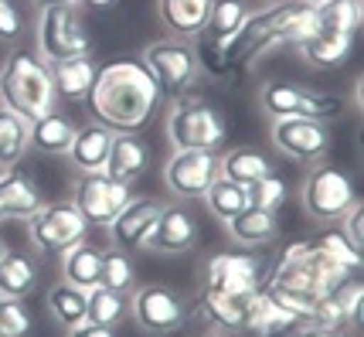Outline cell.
<instances>
[{
  "mask_svg": "<svg viewBox=\"0 0 364 337\" xmlns=\"http://www.w3.org/2000/svg\"><path fill=\"white\" fill-rule=\"evenodd\" d=\"M85 235H89V225L72 201H45L28 218V239H31L38 256L58 259L72 245L85 242Z\"/></svg>",
  "mask_w": 364,
  "mask_h": 337,
  "instance_id": "8",
  "label": "cell"
},
{
  "mask_svg": "<svg viewBox=\"0 0 364 337\" xmlns=\"http://www.w3.org/2000/svg\"><path fill=\"white\" fill-rule=\"evenodd\" d=\"M341 222H344V228H341V232H344V239L361 252L364 249V205H361V198L344 211V218H341Z\"/></svg>",
  "mask_w": 364,
  "mask_h": 337,
  "instance_id": "41",
  "label": "cell"
},
{
  "mask_svg": "<svg viewBox=\"0 0 364 337\" xmlns=\"http://www.w3.org/2000/svg\"><path fill=\"white\" fill-rule=\"evenodd\" d=\"M167 137L174 150H218L225 144V119L198 96H177L167 109Z\"/></svg>",
  "mask_w": 364,
  "mask_h": 337,
  "instance_id": "6",
  "label": "cell"
},
{
  "mask_svg": "<svg viewBox=\"0 0 364 337\" xmlns=\"http://www.w3.org/2000/svg\"><path fill=\"white\" fill-rule=\"evenodd\" d=\"M102 287L127 293V296L136 289V262L127 249H119V245L102 249Z\"/></svg>",
  "mask_w": 364,
  "mask_h": 337,
  "instance_id": "34",
  "label": "cell"
},
{
  "mask_svg": "<svg viewBox=\"0 0 364 337\" xmlns=\"http://www.w3.org/2000/svg\"><path fill=\"white\" fill-rule=\"evenodd\" d=\"M296 323H303L296 314H289L286 306H279L269 296V289L259 287L249 296V306H245V323H242V334L252 337H276L283 331H293Z\"/></svg>",
  "mask_w": 364,
  "mask_h": 337,
  "instance_id": "19",
  "label": "cell"
},
{
  "mask_svg": "<svg viewBox=\"0 0 364 337\" xmlns=\"http://www.w3.org/2000/svg\"><path fill=\"white\" fill-rule=\"evenodd\" d=\"M38 289V259L31 252H7L0 259V293L11 300H28Z\"/></svg>",
  "mask_w": 364,
  "mask_h": 337,
  "instance_id": "29",
  "label": "cell"
},
{
  "mask_svg": "<svg viewBox=\"0 0 364 337\" xmlns=\"http://www.w3.org/2000/svg\"><path fill=\"white\" fill-rule=\"evenodd\" d=\"M112 146V129L102 127V123H85V127L75 129V140L68 146V161L75 164L79 174H89V171H102L106 167V157H109Z\"/></svg>",
  "mask_w": 364,
  "mask_h": 337,
  "instance_id": "25",
  "label": "cell"
},
{
  "mask_svg": "<svg viewBox=\"0 0 364 337\" xmlns=\"http://www.w3.org/2000/svg\"><path fill=\"white\" fill-rule=\"evenodd\" d=\"M38 7H79L82 0H31Z\"/></svg>",
  "mask_w": 364,
  "mask_h": 337,
  "instance_id": "44",
  "label": "cell"
},
{
  "mask_svg": "<svg viewBox=\"0 0 364 337\" xmlns=\"http://www.w3.org/2000/svg\"><path fill=\"white\" fill-rule=\"evenodd\" d=\"M45 304H48V314L62 323L65 331H68V327H79V323L85 321V289L72 287V283H65V279L48 289Z\"/></svg>",
  "mask_w": 364,
  "mask_h": 337,
  "instance_id": "32",
  "label": "cell"
},
{
  "mask_svg": "<svg viewBox=\"0 0 364 337\" xmlns=\"http://www.w3.org/2000/svg\"><path fill=\"white\" fill-rule=\"evenodd\" d=\"M7 252H11V245H7V239H4V235H0V259L7 256Z\"/></svg>",
  "mask_w": 364,
  "mask_h": 337,
  "instance_id": "46",
  "label": "cell"
},
{
  "mask_svg": "<svg viewBox=\"0 0 364 337\" xmlns=\"http://www.w3.org/2000/svg\"><path fill=\"white\" fill-rule=\"evenodd\" d=\"M364 21V4L361 0H331L317 7V28H331V31L358 34Z\"/></svg>",
  "mask_w": 364,
  "mask_h": 337,
  "instance_id": "36",
  "label": "cell"
},
{
  "mask_svg": "<svg viewBox=\"0 0 364 337\" xmlns=\"http://www.w3.org/2000/svg\"><path fill=\"white\" fill-rule=\"evenodd\" d=\"M31 150L28 140V119H21L17 112L0 106V164L4 167H17L24 161V154Z\"/></svg>",
  "mask_w": 364,
  "mask_h": 337,
  "instance_id": "33",
  "label": "cell"
},
{
  "mask_svg": "<svg viewBox=\"0 0 364 337\" xmlns=\"http://www.w3.org/2000/svg\"><path fill=\"white\" fill-rule=\"evenodd\" d=\"M129 317L136 321L143 334L167 337L177 334L191 317V304L184 293H177L167 283H146V287L129 293Z\"/></svg>",
  "mask_w": 364,
  "mask_h": 337,
  "instance_id": "9",
  "label": "cell"
},
{
  "mask_svg": "<svg viewBox=\"0 0 364 337\" xmlns=\"http://www.w3.org/2000/svg\"><path fill=\"white\" fill-rule=\"evenodd\" d=\"M160 99L164 96L157 82L136 58H116L109 65H99L85 102L95 123L109 127L112 133H140L160 109Z\"/></svg>",
  "mask_w": 364,
  "mask_h": 337,
  "instance_id": "1",
  "label": "cell"
},
{
  "mask_svg": "<svg viewBox=\"0 0 364 337\" xmlns=\"http://www.w3.org/2000/svg\"><path fill=\"white\" fill-rule=\"evenodd\" d=\"M350 273H361V269H354L344 259L310 245V239H306V242H289L279 252V259H276V266H272V273L266 276V283L289 293V296H296L300 304L314 306L320 296H327Z\"/></svg>",
  "mask_w": 364,
  "mask_h": 337,
  "instance_id": "3",
  "label": "cell"
},
{
  "mask_svg": "<svg viewBox=\"0 0 364 337\" xmlns=\"http://www.w3.org/2000/svg\"><path fill=\"white\" fill-rule=\"evenodd\" d=\"M41 205H45V198H41V188L34 177H28L17 167L0 174V225L14 222V218H31Z\"/></svg>",
  "mask_w": 364,
  "mask_h": 337,
  "instance_id": "18",
  "label": "cell"
},
{
  "mask_svg": "<svg viewBox=\"0 0 364 337\" xmlns=\"http://www.w3.org/2000/svg\"><path fill=\"white\" fill-rule=\"evenodd\" d=\"M208 337H228V334H208Z\"/></svg>",
  "mask_w": 364,
  "mask_h": 337,
  "instance_id": "49",
  "label": "cell"
},
{
  "mask_svg": "<svg viewBox=\"0 0 364 337\" xmlns=\"http://www.w3.org/2000/svg\"><path fill=\"white\" fill-rule=\"evenodd\" d=\"M272 144L300 164H317L331 154V129L317 119H272Z\"/></svg>",
  "mask_w": 364,
  "mask_h": 337,
  "instance_id": "15",
  "label": "cell"
},
{
  "mask_svg": "<svg viewBox=\"0 0 364 337\" xmlns=\"http://www.w3.org/2000/svg\"><path fill=\"white\" fill-rule=\"evenodd\" d=\"M266 174H272V161L255 146H235V150H228L222 157V177L235 181L242 188L255 184L259 177Z\"/></svg>",
  "mask_w": 364,
  "mask_h": 337,
  "instance_id": "31",
  "label": "cell"
},
{
  "mask_svg": "<svg viewBox=\"0 0 364 337\" xmlns=\"http://www.w3.org/2000/svg\"><path fill=\"white\" fill-rule=\"evenodd\" d=\"M358 34H344V31H331V28H317L310 38H303L296 51L303 55V62L314 65V68H337L350 58Z\"/></svg>",
  "mask_w": 364,
  "mask_h": 337,
  "instance_id": "23",
  "label": "cell"
},
{
  "mask_svg": "<svg viewBox=\"0 0 364 337\" xmlns=\"http://www.w3.org/2000/svg\"><path fill=\"white\" fill-rule=\"evenodd\" d=\"M51 65L38 51H11L0 65V106L17 112L21 119H38L55 109Z\"/></svg>",
  "mask_w": 364,
  "mask_h": 337,
  "instance_id": "4",
  "label": "cell"
},
{
  "mask_svg": "<svg viewBox=\"0 0 364 337\" xmlns=\"http://www.w3.org/2000/svg\"><path fill=\"white\" fill-rule=\"evenodd\" d=\"M208 11H211V0H157L160 21L174 38H184V41H194L205 31Z\"/></svg>",
  "mask_w": 364,
  "mask_h": 337,
  "instance_id": "26",
  "label": "cell"
},
{
  "mask_svg": "<svg viewBox=\"0 0 364 337\" xmlns=\"http://www.w3.org/2000/svg\"><path fill=\"white\" fill-rule=\"evenodd\" d=\"M38 55L48 65L75 58V55H92V38H89V28L82 24L79 7H41Z\"/></svg>",
  "mask_w": 364,
  "mask_h": 337,
  "instance_id": "10",
  "label": "cell"
},
{
  "mask_svg": "<svg viewBox=\"0 0 364 337\" xmlns=\"http://www.w3.org/2000/svg\"><path fill=\"white\" fill-rule=\"evenodd\" d=\"M150 167V146L143 137L136 133H112V146H109V157H106V174L112 181H123V184H133L140 181Z\"/></svg>",
  "mask_w": 364,
  "mask_h": 337,
  "instance_id": "20",
  "label": "cell"
},
{
  "mask_svg": "<svg viewBox=\"0 0 364 337\" xmlns=\"http://www.w3.org/2000/svg\"><path fill=\"white\" fill-rule=\"evenodd\" d=\"M269 276V259L259 256L255 249L245 252H218L205 266V289L232 293V296H249L266 283Z\"/></svg>",
  "mask_w": 364,
  "mask_h": 337,
  "instance_id": "13",
  "label": "cell"
},
{
  "mask_svg": "<svg viewBox=\"0 0 364 337\" xmlns=\"http://www.w3.org/2000/svg\"><path fill=\"white\" fill-rule=\"evenodd\" d=\"M289 337H344L341 331H327V327H317V323H296Z\"/></svg>",
  "mask_w": 364,
  "mask_h": 337,
  "instance_id": "43",
  "label": "cell"
},
{
  "mask_svg": "<svg viewBox=\"0 0 364 337\" xmlns=\"http://www.w3.org/2000/svg\"><path fill=\"white\" fill-rule=\"evenodd\" d=\"M208 205V211L218 218V222H228V218H235L238 211L249 205V198H245V188L242 184H235V181H228V177H218L211 188L205 191V198H201Z\"/></svg>",
  "mask_w": 364,
  "mask_h": 337,
  "instance_id": "35",
  "label": "cell"
},
{
  "mask_svg": "<svg viewBox=\"0 0 364 337\" xmlns=\"http://www.w3.org/2000/svg\"><path fill=\"white\" fill-rule=\"evenodd\" d=\"M198 245V222L184 205H164L154 235H150V252L164 256H184Z\"/></svg>",
  "mask_w": 364,
  "mask_h": 337,
  "instance_id": "17",
  "label": "cell"
},
{
  "mask_svg": "<svg viewBox=\"0 0 364 337\" xmlns=\"http://www.w3.org/2000/svg\"><path fill=\"white\" fill-rule=\"evenodd\" d=\"M133 198V184L112 181L106 171H89L72 181V205L79 208L89 228H109V222L127 208Z\"/></svg>",
  "mask_w": 364,
  "mask_h": 337,
  "instance_id": "11",
  "label": "cell"
},
{
  "mask_svg": "<svg viewBox=\"0 0 364 337\" xmlns=\"http://www.w3.org/2000/svg\"><path fill=\"white\" fill-rule=\"evenodd\" d=\"M4 171H11V167H4V164H0V174H4Z\"/></svg>",
  "mask_w": 364,
  "mask_h": 337,
  "instance_id": "48",
  "label": "cell"
},
{
  "mask_svg": "<svg viewBox=\"0 0 364 337\" xmlns=\"http://www.w3.org/2000/svg\"><path fill=\"white\" fill-rule=\"evenodd\" d=\"M245 198H249L252 208L279 211L286 205V198H289V188H286L283 177H276V171H272V174L259 177L255 184H249V188H245Z\"/></svg>",
  "mask_w": 364,
  "mask_h": 337,
  "instance_id": "37",
  "label": "cell"
},
{
  "mask_svg": "<svg viewBox=\"0 0 364 337\" xmlns=\"http://www.w3.org/2000/svg\"><path fill=\"white\" fill-rule=\"evenodd\" d=\"M222 177V154L218 150H174L164 164V184L181 201L205 198V191Z\"/></svg>",
  "mask_w": 364,
  "mask_h": 337,
  "instance_id": "14",
  "label": "cell"
},
{
  "mask_svg": "<svg viewBox=\"0 0 364 337\" xmlns=\"http://www.w3.org/2000/svg\"><path fill=\"white\" fill-rule=\"evenodd\" d=\"M225 228L245 249H262V245L279 239V218H276V211H262V208H252V205H245L235 218H228Z\"/></svg>",
  "mask_w": 364,
  "mask_h": 337,
  "instance_id": "24",
  "label": "cell"
},
{
  "mask_svg": "<svg viewBox=\"0 0 364 337\" xmlns=\"http://www.w3.org/2000/svg\"><path fill=\"white\" fill-rule=\"evenodd\" d=\"M317 31V7L303 0H276L266 11L245 17L242 31L222 51V79H242L269 48L300 45L303 38Z\"/></svg>",
  "mask_w": 364,
  "mask_h": 337,
  "instance_id": "2",
  "label": "cell"
},
{
  "mask_svg": "<svg viewBox=\"0 0 364 337\" xmlns=\"http://www.w3.org/2000/svg\"><path fill=\"white\" fill-rule=\"evenodd\" d=\"M85 7H92V11H106V7H116L119 0H82Z\"/></svg>",
  "mask_w": 364,
  "mask_h": 337,
  "instance_id": "45",
  "label": "cell"
},
{
  "mask_svg": "<svg viewBox=\"0 0 364 337\" xmlns=\"http://www.w3.org/2000/svg\"><path fill=\"white\" fill-rule=\"evenodd\" d=\"M62 279L79 289H92L102 283V249L92 242H79L62 256Z\"/></svg>",
  "mask_w": 364,
  "mask_h": 337,
  "instance_id": "28",
  "label": "cell"
},
{
  "mask_svg": "<svg viewBox=\"0 0 364 337\" xmlns=\"http://www.w3.org/2000/svg\"><path fill=\"white\" fill-rule=\"evenodd\" d=\"M259 99H262V109L269 112L272 119H293L296 116V119L327 123V119H337L344 112V99L303 89L296 82H266Z\"/></svg>",
  "mask_w": 364,
  "mask_h": 337,
  "instance_id": "12",
  "label": "cell"
},
{
  "mask_svg": "<svg viewBox=\"0 0 364 337\" xmlns=\"http://www.w3.org/2000/svg\"><path fill=\"white\" fill-rule=\"evenodd\" d=\"M303 4H310V7H323V4H331V0H303Z\"/></svg>",
  "mask_w": 364,
  "mask_h": 337,
  "instance_id": "47",
  "label": "cell"
},
{
  "mask_svg": "<svg viewBox=\"0 0 364 337\" xmlns=\"http://www.w3.org/2000/svg\"><path fill=\"white\" fill-rule=\"evenodd\" d=\"M140 65L150 72V79L157 82L160 96H188L194 82L201 75V65L194 55V45L184 38H160L154 45H146L140 55Z\"/></svg>",
  "mask_w": 364,
  "mask_h": 337,
  "instance_id": "5",
  "label": "cell"
},
{
  "mask_svg": "<svg viewBox=\"0 0 364 337\" xmlns=\"http://www.w3.org/2000/svg\"><path fill=\"white\" fill-rule=\"evenodd\" d=\"M95 65L92 55H75V58H62V62H51V85H55V96L65 102H85L92 92L95 82Z\"/></svg>",
  "mask_w": 364,
  "mask_h": 337,
  "instance_id": "21",
  "label": "cell"
},
{
  "mask_svg": "<svg viewBox=\"0 0 364 337\" xmlns=\"http://www.w3.org/2000/svg\"><path fill=\"white\" fill-rule=\"evenodd\" d=\"M68 337H116V327H99V323L82 321L79 327H68Z\"/></svg>",
  "mask_w": 364,
  "mask_h": 337,
  "instance_id": "42",
  "label": "cell"
},
{
  "mask_svg": "<svg viewBox=\"0 0 364 337\" xmlns=\"http://www.w3.org/2000/svg\"><path fill=\"white\" fill-rule=\"evenodd\" d=\"M28 31V21L17 0H0V45H17Z\"/></svg>",
  "mask_w": 364,
  "mask_h": 337,
  "instance_id": "40",
  "label": "cell"
},
{
  "mask_svg": "<svg viewBox=\"0 0 364 337\" xmlns=\"http://www.w3.org/2000/svg\"><path fill=\"white\" fill-rule=\"evenodd\" d=\"M249 296H252V293H249ZM249 296H232V293H218V289L201 287V296H198V314H201L208 323L222 327V334H242Z\"/></svg>",
  "mask_w": 364,
  "mask_h": 337,
  "instance_id": "27",
  "label": "cell"
},
{
  "mask_svg": "<svg viewBox=\"0 0 364 337\" xmlns=\"http://www.w3.org/2000/svg\"><path fill=\"white\" fill-rule=\"evenodd\" d=\"M303 211L306 218H314L320 225H333L344 218V211L358 201V191H354V181H350L341 167L333 164H310V171L303 177Z\"/></svg>",
  "mask_w": 364,
  "mask_h": 337,
  "instance_id": "7",
  "label": "cell"
},
{
  "mask_svg": "<svg viewBox=\"0 0 364 337\" xmlns=\"http://www.w3.org/2000/svg\"><path fill=\"white\" fill-rule=\"evenodd\" d=\"M160 211H164V201L160 198H129L127 208L119 211L109 222V239L112 245L127 249V252H140V249H150V235H154V225H157Z\"/></svg>",
  "mask_w": 364,
  "mask_h": 337,
  "instance_id": "16",
  "label": "cell"
},
{
  "mask_svg": "<svg viewBox=\"0 0 364 337\" xmlns=\"http://www.w3.org/2000/svg\"><path fill=\"white\" fill-rule=\"evenodd\" d=\"M129 317V296L116 293L109 287H92L85 289V321L99 323V327H119Z\"/></svg>",
  "mask_w": 364,
  "mask_h": 337,
  "instance_id": "30",
  "label": "cell"
},
{
  "mask_svg": "<svg viewBox=\"0 0 364 337\" xmlns=\"http://www.w3.org/2000/svg\"><path fill=\"white\" fill-rule=\"evenodd\" d=\"M75 123L72 116L62 109H48L45 116H38L28 123V140H31V150L38 154H48V157H62L68 154V146L75 140Z\"/></svg>",
  "mask_w": 364,
  "mask_h": 337,
  "instance_id": "22",
  "label": "cell"
},
{
  "mask_svg": "<svg viewBox=\"0 0 364 337\" xmlns=\"http://www.w3.org/2000/svg\"><path fill=\"white\" fill-rule=\"evenodd\" d=\"M34 317L24 300H11L0 293V337H31Z\"/></svg>",
  "mask_w": 364,
  "mask_h": 337,
  "instance_id": "38",
  "label": "cell"
},
{
  "mask_svg": "<svg viewBox=\"0 0 364 337\" xmlns=\"http://www.w3.org/2000/svg\"><path fill=\"white\" fill-rule=\"evenodd\" d=\"M310 245H317V249H323V252L344 259V262H348V266H354V269H361V262H364V256L354 249V245H350L348 239H344V232H341V228H323L320 235H314V239H310Z\"/></svg>",
  "mask_w": 364,
  "mask_h": 337,
  "instance_id": "39",
  "label": "cell"
}]
</instances>
